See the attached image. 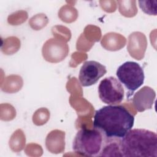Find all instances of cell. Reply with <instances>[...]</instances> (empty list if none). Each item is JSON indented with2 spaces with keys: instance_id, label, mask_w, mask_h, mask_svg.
Listing matches in <instances>:
<instances>
[{
  "instance_id": "1",
  "label": "cell",
  "mask_w": 157,
  "mask_h": 157,
  "mask_svg": "<svg viewBox=\"0 0 157 157\" xmlns=\"http://www.w3.org/2000/svg\"><path fill=\"white\" fill-rule=\"evenodd\" d=\"M134 123V115L125 107L109 105L95 112L93 128L107 138L121 139L132 129Z\"/></svg>"
},
{
  "instance_id": "2",
  "label": "cell",
  "mask_w": 157,
  "mask_h": 157,
  "mask_svg": "<svg viewBox=\"0 0 157 157\" xmlns=\"http://www.w3.org/2000/svg\"><path fill=\"white\" fill-rule=\"evenodd\" d=\"M121 156H157V135L145 129L129 130L120 139Z\"/></svg>"
},
{
  "instance_id": "3",
  "label": "cell",
  "mask_w": 157,
  "mask_h": 157,
  "mask_svg": "<svg viewBox=\"0 0 157 157\" xmlns=\"http://www.w3.org/2000/svg\"><path fill=\"white\" fill-rule=\"evenodd\" d=\"M107 138L99 130L83 128L76 134L72 144L75 153L81 156H102Z\"/></svg>"
},
{
  "instance_id": "4",
  "label": "cell",
  "mask_w": 157,
  "mask_h": 157,
  "mask_svg": "<svg viewBox=\"0 0 157 157\" xmlns=\"http://www.w3.org/2000/svg\"><path fill=\"white\" fill-rule=\"evenodd\" d=\"M116 75L120 82L131 92L141 86L145 78L143 69L134 61H126L120 65Z\"/></svg>"
},
{
  "instance_id": "5",
  "label": "cell",
  "mask_w": 157,
  "mask_h": 157,
  "mask_svg": "<svg viewBox=\"0 0 157 157\" xmlns=\"http://www.w3.org/2000/svg\"><path fill=\"white\" fill-rule=\"evenodd\" d=\"M100 99L109 105H117L124 98V89L121 83L114 77L110 76L102 80L98 86Z\"/></svg>"
},
{
  "instance_id": "6",
  "label": "cell",
  "mask_w": 157,
  "mask_h": 157,
  "mask_svg": "<svg viewBox=\"0 0 157 157\" xmlns=\"http://www.w3.org/2000/svg\"><path fill=\"white\" fill-rule=\"evenodd\" d=\"M69 51V46L66 41L56 37L48 39L44 43L42 48V54L45 61L57 63L66 58Z\"/></svg>"
},
{
  "instance_id": "7",
  "label": "cell",
  "mask_w": 157,
  "mask_h": 157,
  "mask_svg": "<svg viewBox=\"0 0 157 157\" xmlns=\"http://www.w3.org/2000/svg\"><path fill=\"white\" fill-rule=\"evenodd\" d=\"M106 72L105 66L96 61H88L82 66L78 79L83 86H89L96 83Z\"/></svg>"
},
{
  "instance_id": "8",
  "label": "cell",
  "mask_w": 157,
  "mask_h": 157,
  "mask_svg": "<svg viewBox=\"0 0 157 157\" xmlns=\"http://www.w3.org/2000/svg\"><path fill=\"white\" fill-rule=\"evenodd\" d=\"M147 47V40L145 35L139 31L132 33L128 37L127 50L131 57L141 60L145 56Z\"/></svg>"
},
{
  "instance_id": "9",
  "label": "cell",
  "mask_w": 157,
  "mask_h": 157,
  "mask_svg": "<svg viewBox=\"0 0 157 157\" xmlns=\"http://www.w3.org/2000/svg\"><path fill=\"white\" fill-rule=\"evenodd\" d=\"M155 97V90L150 86H144L133 96L132 104L134 109L139 112L151 109Z\"/></svg>"
},
{
  "instance_id": "10",
  "label": "cell",
  "mask_w": 157,
  "mask_h": 157,
  "mask_svg": "<svg viewBox=\"0 0 157 157\" xmlns=\"http://www.w3.org/2000/svg\"><path fill=\"white\" fill-rule=\"evenodd\" d=\"M65 132L58 129L49 132L45 139L47 149L52 153H63L65 147Z\"/></svg>"
},
{
  "instance_id": "11",
  "label": "cell",
  "mask_w": 157,
  "mask_h": 157,
  "mask_svg": "<svg viewBox=\"0 0 157 157\" xmlns=\"http://www.w3.org/2000/svg\"><path fill=\"white\" fill-rule=\"evenodd\" d=\"M126 42V39L123 36L119 33L110 32L103 36L101 44L107 50L117 51L123 48Z\"/></svg>"
},
{
  "instance_id": "12",
  "label": "cell",
  "mask_w": 157,
  "mask_h": 157,
  "mask_svg": "<svg viewBox=\"0 0 157 157\" xmlns=\"http://www.w3.org/2000/svg\"><path fill=\"white\" fill-rule=\"evenodd\" d=\"M59 18L64 22L72 23L75 21L78 17L77 9L69 5H65L61 7L58 12Z\"/></svg>"
},
{
  "instance_id": "13",
  "label": "cell",
  "mask_w": 157,
  "mask_h": 157,
  "mask_svg": "<svg viewBox=\"0 0 157 157\" xmlns=\"http://www.w3.org/2000/svg\"><path fill=\"white\" fill-rule=\"evenodd\" d=\"M120 13L126 17H134L137 12L136 1H118Z\"/></svg>"
},
{
  "instance_id": "14",
  "label": "cell",
  "mask_w": 157,
  "mask_h": 157,
  "mask_svg": "<svg viewBox=\"0 0 157 157\" xmlns=\"http://www.w3.org/2000/svg\"><path fill=\"white\" fill-rule=\"evenodd\" d=\"M48 20L47 16L44 13H39L30 18L29 24L34 30H40L45 27L48 23Z\"/></svg>"
},
{
  "instance_id": "15",
  "label": "cell",
  "mask_w": 157,
  "mask_h": 157,
  "mask_svg": "<svg viewBox=\"0 0 157 157\" xmlns=\"http://www.w3.org/2000/svg\"><path fill=\"white\" fill-rule=\"evenodd\" d=\"M139 5L142 10L149 15H156L157 1H139Z\"/></svg>"
},
{
  "instance_id": "16",
  "label": "cell",
  "mask_w": 157,
  "mask_h": 157,
  "mask_svg": "<svg viewBox=\"0 0 157 157\" xmlns=\"http://www.w3.org/2000/svg\"><path fill=\"white\" fill-rule=\"evenodd\" d=\"M50 113L47 109H38L33 115V121L36 125H42L45 124L48 120Z\"/></svg>"
}]
</instances>
